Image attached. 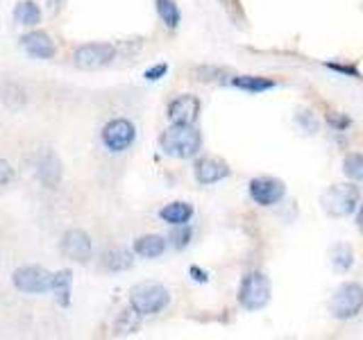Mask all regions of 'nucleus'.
<instances>
[{"label": "nucleus", "instance_id": "obj_3", "mask_svg": "<svg viewBox=\"0 0 363 340\" xmlns=\"http://www.w3.org/2000/svg\"><path fill=\"white\" fill-rule=\"evenodd\" d=\"M361 188L357 181H345V184H332L320 193V209L329 218H350L354 215L361 204Z\"/></svg>", "mask_w": 363, "mask_h": 340}, {"label": "nucleus", "instance_id": "obj_27", "mask_svg": "<svg viewBox=\"0 0 363 340\" xmlns=\"http://www.w3.org/2000/svg\"><path fill=\"white\" fill-rule=\"evenodd\" d=\"M193 225L186 222V225H175L173 230H170V234L166 236L168 238V247L173 249H186L193 241Z\"/></svg>", "mask_w": 363, "mask_h": 340}, {"label": "nucleus", "instance_id": "obj_20", "mask_svg": "<svg viewBox=\"0 0 363 340\" xmlns=\"http://www.w3.org/2000/svg\"><path fill=\"white\" fill-rule=\"evenodd\" d=\"M329 264H332V268L340 272V275H347L352 266H354V247L345 241L334 243L329 247Z\"/></svg>", "mask_w": 363, "mask_h": 340}, {"label": "nucleus", "instance_id": "obj_26", "mask_svg": "<svg viewBox=\"0 0 363 340\" xmlns=\"http://www.w3.org/2000/svg\"><path fill=\"white\" fill-rule=\"evenodd\" d=\"M340 170L350 181H357V184H363V152H347L343 157V164H340Z\"/></svg>", "mask_w": 363, "mask_h": 340}, {"label": "nucleus", "instance_id": "obj_19", "mask_svg": "<svg viewBox=\"0 0 363 340\" xmlns=\"http://www.w3.org/2000/svg\"><path fill=\"white\" fill-rule=\"evenodd\" d=\"M230 86L243 91V94H266L277 86V82L272 77L264 75H234L230 79Z\"/></svg>", "mask_w": 363, "mask_h": 340}, {"label": "nucleus", "instance_id": "obj_17", "mask_svg": "<svg viewBox=\"0 0 363 340\" xmlns=\"http://www.w3.org/2000/svg\"><path fill=\"white\" fill-rule=\"evenodd\" d=\"M37 179L41 181L43 186L55 188L62 181V162L57 159V154L45 152L39 157L37 162Z\"/></svg>", "mask_w": 363, "mask_h": 340}, {"label": "nucleus", "instance_id": "obj_1", "mask_svg": "<svg viewBox=\"0 0 363 340\" xmlns=\"http://www.w3.org/2000/svg\"><path fill=\"white\" fill-rule=\"evenodd\" d=\"M159 150L166 157L179 159V162L196 159L198 154H202V134L196 125L170 123L168 128L159 134Z\"/></svg>", "mask_w": 363, "mask_h": 340}, {"label": "nucleus", "instance_id": "obj_7", "mask_svg": "<svg viewBox=\"0 0 363 340\" xmlns=\"http://www.w3.org/2000/svg\"><path fill=\"white\" fill-rule=\"evenodd\" d=\"M100 141L111 154H121L130 150L136 141V125L130 118H111L105 123V128L100 132Z\"/></svg>", "mask_w": 363, "mask_h": 340}, {"label": "nucleus", "instance_id": "obj_16", "mask_svg": "<svg viewBox=\"0 0 363 340\" xmlns=\"http://www.w3.org/2000/svg\"><path fill=\"white\" fill-rule=\"evenodd\" d=\"M132 249H134V254L141 256V259H159V256L166 254L168 238L162 234H145V236L136 238Z\"/></svg>", "mask_w": 363, "mask_h": 340}, {"label": "nucleus", "instance_id": "obj_29", "mask_svg": "<svg viewBox=\"0 0 363 340\" xmlns=\"http://www.w3.org/2000/svg\"><path fill=\"white\" fill-rule=\"evenodd\" d=\"M323 66L329 68V71H334V73L345 75V77L363 79V75H361V71H359V66H357V64H352V62H323Z\"/></svg>", "mask_w": 363, "mask_h": 340}, {"label": "nucleus", "instance_id": "obj_15", "mask_svg": "<svg viewBox=\"0 0 363 340\" xmlns=\"http://www.w3.org/2000/svg\"><path fill=\"white\" fill-rule=\"evenodd\" d=\"M100 266L102 270L107 272H125L134 266V249H128V247H109L102 252L100 256Z\"/></svg>", "mask_w": 363, "mask_h": 340}, {"label": "nucleus", "instance_id": "obj_11", "mask_svg": "<svg viewBox=\"0 0 363 340\" xmlns=\"http://www.w3.org/2000/svg\"><path fill=\"white\" fill-rule=\"evenodd\" d=\"M202 111V100L193 94H179L168 102L166 118L177 125H196Z\"/></svg>", "mask_w": 363, "mask_h": 340}, {"label": "nucleus", "instance_id": "obj_13", "mask_svg": "<svg viewBox=\"0 0 363 340\" xmlns=\"http://www.w3.org/2000/svg\"><path fill=\"white\" fill-rule=\"evenodd\" d=\"M21 48L26 50L32 57V60H50V57H55V52H57L55 41L50 39V34H45L41 30L23 34Z\"/></svg>", "mask_w": 363, "mask_h": 340}, {"label": "nucleus", "instance_id": "obj_10", "mask_svg": "<svg viewBox=\"0 0 363 340\" xmlns=\"http://www.w3.org/2000/svg\"><path fill=\"white\" fill-rule=\"evenodd\" d=\"M227 177H232V168L225 159L216 154H198L193 159V179L200 186H213Z\"/></svg>", "mask_w": 363, "mask_h": 340}, {"label": "nucleus", "instance_id": "obj_2", "mask_svg": "<svg viewBox=\"0 0 363 340\" xmlns=\"http://www.w3.org/2000/svg\"><path fill=\"white\" fill-rule=\"evenodd\" d=\"M272 300V283L264 270H250L238 281L236 302L243 311L257 313L266 309Z\"/></svg>", "mask_w": 363, "mask_h": 340}, {"label": "nucleus", "instance_id": "obj_9", "mask_svg": "<svg viewBox=\"0 0 363 340\" xmlns=\"http://www.w3.org/2000/svg\"><path fill=\"white\" fill-rule=\"evenodd\" d=\"M55 272H48L41 266H21L11 275V283L26 295H43L52 290Z\"/></svg>", "mask_w": 363, "mask_h": 340}, {"label": "nucleus", "instance_id": "obj_4", "mask_svg": "<svg viewBox=\"0 0 363 340\" xmlns=\"http://www.w3.org/2000/svg\"><path fill=\"white\" fill-rule=\"evenodd\" d=\"M327 311L338 322H347V320L359 317L363 311V283H359V281L340 283L327 304Z\"/></svg>", "mask_w": 363, "mask_h": 340}, {"label": "nucleus", "instance_id": "obj_24", "mask_svg": "<svg viewBox=\"0 0 363 340\" xmlns=\"http://www.w3.org/2000/svg\"><path fill=\"white\" fill-rule=\"evenodd\" d=\"M71 283H73V272L71 270H60L55 272L52 277V290L57 302H60L62 306H68L71 304Z\"/></svg>", "mask_w": 363, "mask_h": 340}, {"label": "nucleus", "instance_id": "obj_25", "mask_svg": "<svg viewBox=\"0 0 363 340\" xmlns=\"http://www.w3.org/2000/svg\"><path fill=\"white\" fill-rule=\"evenodd\" d=\"M293 120L295 125L306 134V136H315L318 132H320V120H318L315 111L309 109V107H298L293 113Z\"/></svg>", "mask_w": 363, "mask_h": 340}, {"label": "nucleus", "instance_id": "obj_18", "mask_svg": "<svg viewBox=\"0 0 363 340\" xmlns=\"http://www.w3.org/2000/svg\"><path fill=\"white\" fill-rule=\"evenodd\" d=\"M193 79L202 84H230V79L236 75L232 68L216 66V64H200L191 71Z\"/></svg>", "mask_w": 363, "mask_h": 340}, {"label": "nucleus", "instance_id": "obj_21", "mask_svg": "<svg viewBox=\"0 0 363 340\" xmlns=\"http://www.w3.org/2000/svg\"><path fill=\"white\" fill-rule=\"evenodd\" d=\"M141 313L134 309V306H128V309H123L116 317V322H113V334L116 336H132L139 332L141 327Z\"/></svg>", "mask_w": 363, "mask_h": 340}, {"label": "nucleus", "instance_id": "obj_23", "mask_svg": "<svg viewBox=\"0 0 363 340\" xmlns=\"http://www.w3.org/2000/svg\"><path fill=\"white\" fill-rule=\"evenodd\" d=\"M14 21L18 26L26 28H34L37 23H41V9L34 0H21V3L14 7Z\"/></svg>", "mask_w": 363, "mask_h": 340}, {"label": "nucleus", "instance_id": "obj_5", "mask_svg": "<svg viewBox=\"0 0 363 340\" xmlns=\"http://www.w3.org/2000/svg\"><path fill=\"white\" fill-rule=\"evenodd\" d=\"M168 304H170V290L159 281L136 283V286L130 290V306H134L143 317L166 311Z\"/></svg>", "mask_w": 363, "mask_h": 340}, {"label": "nucleus", "instance_id": "obj_30", "mask_svg": "<svg viewBox=\"0 0 363 340\" xmlns=\"http://www.w3.org/2000/svg\"><path fill=\"white\" fill-rule=\"evenodd\" d=\"M166 73H168V64L159 62V64H152L150 68H145L143 79H145V82H159L162 77H166Z\"/></svg>", "mask_w": 363, "mask_h": 340}, {"label": "nucleus", "instance_id": "obj_14", "mask_svg": "<svg viewBox=\"0 0 363 340\" xmlns=\"http://www.w3.org/2000/svg\"><path fill=\"white\" fill-rule=\"evenodd\" d=\"M193 215H196V207H193L191 202H184V200H175V202H168L164 204L162 209H159V220L175 227V225H186L193 220Z\"/></svg>", "mask_w": 363, "mask_h": 340}, {"label": "nucleus", "instance_id": "obj_12", "mask_svg": "<svg viewBox=\"0 0 363 340\" xmlns=\"http://www.w3.org/2000/svg\"><path fill=\"white\" fill-rule=\"evenodd\" d=\"M62 254L75 264H86L94 254V243L84 230H68L62 236Z\"/></svg>", "mask_w": 363, "mask_h": 340}, {"label": "nucleus", "instance_id": "obj_33", "mask_svg": "<svg viewBox=\"0 0 363 340\" xmlns=\"http://www.w3.org/2000/svg\"><path fill=\"white\" fill-rule=\"evenodd\" d=\"M354 218H357V230L363 234V200H361V204H359V209H357V213H354Z\"/></svg>", "mask_w": 363, "mask_h": 340}, {"label": "nucleus", "instance_id": "obj_6", "mask_svg": "<svg viewBox=\"0 0 363 340\" xmlns=\"http://www.w3.org/2000/svg\"><path fill=\"white\" fill-rule=\"evenodd\" d=\"M247 196L257 207L272 209L286 198V181L272 175H257L247 181Z\"/></svg>", "mask_w": 363, "mask_h": 340}, {"label": "nucleus", "instance_id": "obj_32", "mask_svg": "<svg viewBox=\"0 0 363 340\" xmlns=\"http://www.w3.org/2000/svg\"><path fill=\"white\" fill-rule=\"evenodd\" d=\"M11 177H14V168H11L5 159H0V186H5Z\"/></svg>", "mask_w": 363, "mask_h": 340}, {"label": "nucleus", "instance_id": "obj_31", "mask_svg": "<svg viewBox=\"0 0 363 340\" xmlns=\"http://www.w3.org/2000/svg\"><path fill=\"white\" fill-rule=\"evenodd\" d=\"M189 277L196 281V283H209V272L204 270L202 266H198V264H193V266H189Z\"/></svg>", "mask_w": 363, "mask_h": 340}, {"label": "nucleus", "instance_id": "obj_8", "mask_svg": "<svg viewBox=\"0 0 363 340\" xmlns=\"http://www.w3.org/2000/svg\"><path fill=\"white\" fill-rule=\"evenodd\" d=\"M116 60V48L107 41H94L77 45L73 52V64L82 71H98Z\"/></svg>", "mask_w": 363, "mask_h": 340}, {"label": "nucleus", "instance_id": "obj_28", "mask_svg": "<svg viewBox=\"0 0 363 340\" xmlns=\"http://www.w3.org/2000/svg\"><path fill=\"white\" fill-rule=\"evenodd\" d=\"M325 123L334 132H347L352 128V118H350V113H345V111H327L325 113Z\"/></svg>", "mask_w": 363, "mask_h": 340}, {"label": "nucleus", "instance_id": "obj_22", "mask_svg": "<svg viewBox=\"0 0 363 340\" xmlns=\"http://www.w3.org/2000/svg\"><path fill=\"white\" fill-rule=\"evenodd\" d=\"M155 7H157L159 21H162L168 30H177L179 28L182 11H179L177 0H155Z\"/></svg>", "mask_w": 363, "mask_h": 340}]
</instances>
